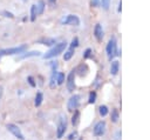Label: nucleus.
Masks as SVG:
<instances>
[{"label": "nucleus", "mask_w": 150, "mask_h": 140, "mask_svg": "<svg viewBox=\"0 0 150 140\" xmlns=\"http://www.w3.org/2000/svg\"><path fill=\"white\" fill-rule=\"evenodd\" d=\"M67 47V42L66 41H62V42H56L48 52H46V54H43V58L45 59H50V58H54V56H57L59 54H61Z\"/></svg>", "instance_id": "f257e3e1"}, {"label": "nucleus", "mask_w": 150, "mask_h": 140, "mask_svg": "<svg viewBox=\"0 0 150 140\" xmlns=\"http://www.w3.org/2000/svg\"><path fill=\"white\" fill-rule=\"evenodd\" d=\"M27 48H28V46H27L26 44H23V45H20V46H15V47H11V48L0 49V53H1L2 56H5V55H15V54H21V53H23Z\"/></svg>", "instance_id": "f03ea898"}, {"label": "nucleus", "mask_w": 150, "mask_h": 140, "mask_svg": "<svg viewBox=\"0 0 150 140\" xmlns=\"http://www.w3.org/2000/svg\"><path fill=\"white\" fill-rule=\"evenodd\" d=\"M105 51H107V55H108V59H109V60L114 59V58L117 55V46H116V41H115L114 38L108 41Z\"/></svg>", "instance_id": "7ed1b4c3"}, {"label": "nucleus", "mask_w": 150, "mask_h": 140, "mask_svg": "<svg viewBox=\"0 0 150 140\" xmlns=\"http://www.w3.org/2000/svg\"><path fill=\"white\" fill-rule=\"evenodd\" d=\"M6 128H7V131L11 132L16 139H19V140H25L23 133L21 132V129H20L19 126H16V125H14V124H7V125H6Z\"/></svg>", "instance_id": "20e7f679"}, {"label": "nucleus", "mask_w": 150, "mask_h": 140, "mask_svg": "<svg viewBox=\"0 0 150 140\" xmlns=\"http://www.w3.org/2000/svg\"><path fill=\"white\" fill-rule=\"evenodd\" d=\"M61 24L62 25H71V26H79L80 25V19L77 15L74 14H68L67 16L61 19Z\"/></svg>", "instance_id": "39448f33"}, {"label": "nucleus", "mask_w": 150, "mask_h": 140, "mask_svg": "<svg viewBox=\"0 0 150 140\" xmlns=\"http://www.w3.org/2000/svg\"><path fill=\"white\" fill-rule=\"evenodd\" d=\"M80 99H81V96H80L79 94H74V95L68 100V105H67L68 111L74 112V111L77 108L79 104H80Z\"/></svg>", "instance_id": "423d86ee"}, {"label": "nucleus", "mask_w": 150, "mask_h": 140, "mask_svg": "<svg viewBox=\"0 0 150 140\" xmlns=\"http://www.w3.org/2000/svg\"><path fill=\"white\" fill-rule=\"evenodd\" d=\"M66 128H67V122H66V118L61 116L60 120H59V124H57V129H56V136L57 139H61L66 132Z\"/></svg>", "instance_id": "0eeeda50"}, {"label": "nucleus", "mask_w": 150, "mask_h": 140, "mask_svg": "<svg viewBox=\"0 0 150 140\" xmlns=\"http://www.w3.org/2000/svg\"><path fill=\"white\" fill-rule=\"evenodd\" d=\"M67 89L69 92H74L75 89V71H70V73L67 76Z\"/></svg>", "instance_id": "6e6552de"}, {"label": "nucleus", "mask_w": 150, "mask_h": 140, "mask_svg": "<svg viewBox=\"0 0 150 140\" xmlns=\"http://www.w3.org/2000/svg\"><path fill=\"white\" fill-rule=\"evenodd\" d=\"M105 122L104 121H98L95 127H94V135L95 136H102L105 133Z\"/></svg>", "instance_id": "1a4fd4ad"}, {"label": "nucleus", "mask_w": 150, "mask_h": 140, "mask_svg": "<svg viewBox=\"0 0 150 140\" xmlns=\"http://www.w3.org/2000/svg\"><path fill=\"white\" fill-rule=\"evenodd\" d=\"M36 44L45 45V46H54L56 44V39L55 38H41L36 40Z\"/></svg>", "instance_id": "9d476101"}, {"label": "nucleus", "mask_w": 150, "mask_h": 140, "mask_svg": "<svg viewBox=\"0 0 150 140\" xmlns=\"http://www.w3.org/2000/svg\"><path fill=\"white\" fill-rule=\"evenodd\" d=\"M94 35L96 38L97 41H101L103 39V28L100 24H96L95 25V28H94Z\"/></svg>", "instance_id": "9b49d317"}, {"label": "nucleus", "mask_w": 150, "mask_h": 140, "mask_svg": "<svg viewBox=\"0 0 150 140\" xmlns=\"http://www.w3.org/2000/svg\"><path fill=\"white\" fill-rule=\"evenodd\" d=\"M40 55V52L39 51H30V52H23V53H21L19 56H18V59L19 60H22V59H27V58H32V56H39Z\"/></svg>", "instance_id": "f8f14e48"}, {"label": "nucleus", "mask_w": 150, "mask_h": 140, "mask_svg": "<svg viewBox=\"0 0 150 140\" xmlns=\"http://www.w3.org/2000/svg\"><path fill=\"white\" fill-rule=\"evenodd\" d=\"M45 7H46V2L43 0H39L38 4H36V12H38V15H41L45 11Z\"/></svg>", "instance_id": "ddd939ff"}, {"label": "nucleus", "mask_w": 150, "mask_h": 140, "mask_svg": "<svg viewBox=\"0 0 150 140\" xmlns=\"http://www.w3.org/2000/svg\"><path fill=\"white\" fill-rule=\"evenodd\" d=\"M118 67H120V64H118V61H112L111 62V66H110V73L112 74V75H116L117 74V72H118Z\"/></svg>", "instance_id": "4468645a"}, {"label": "nucleus", "mask_w": 150, "mask_h": 140, "mask_svg": "<svg viewBox=\"0 0 150 140\" xmlns=\"http://www.w3.org/2000/svg\"><path fill=\"white\" fill-rule=\"evenodd\" d=\"M74 53H75V48L70 47L68 51H66V52H64V55H63V60H66V61L70 60V58L74 55Z\"/></svg>", "instance_id": "2eb2a0df"}, {"label": "nucleus", "mask_w": 150, "mask_h": 140, "mask_svg": "<svg viewBox=\"0 0 150 140\" xmlns=\"http://www.w3.org/2000/svg\"><path fill=\"white\" fill-rule=\"evenodd\" d=\"M42 100H43V94L41 92H38L36 95H35V100H34V105L36 107H39L41 104H42Z\"/></svg>", "instance_id": "dca6fc26"}, {"label": "nucleus", "mask_w": 150, "mask_h": 140, "mask_svg": "<svg viewBox=\"0 0 150 140\" xmlns=\"http://www.w3.org/2000/svg\"><path fill=\"white\" fill-rule=\"evenodd\" d=\"M38 16V12H36V5H32L30 6V21H35Z\"/></svg>", "instance_id": "f3484780"}, {"label": "nucleus", "mask_w": 150, "mask_h": 140, "mask_svg": "<svg viewBox=\"0 0 150 140\" xmlns=\"http://www.w3.org/2000/svg\"><path fill=\"white\" fill-rule=\"evenodd\" d=\"M79 121H80V112L77 109H75L74 111V114H73V118H71V124L74 126H76L79 124Z\"/></svg>", "instance_id": "a211bd4d"}, {"label": "nucleus", "mask_w": 150, "mask_h": 140, "mask_svg": "<svg viewBox=\"0 0 150 140\" xmlns=\"http://www.w3.org/2000/svg\"><path fill=\"white\" fill-rule=\"evenodd\" d=\"M63 82H64V73L59 72L57 75H56V84L57 85H62Z\"/></svg>", "instance_id": "6ab92c4d"}, {"label": "nucleus", "mask_w": 150, "mask_h": 140, "mask_svg": "<svg viewBox=\"0 0 150 140\" xmlns=\"http://www.w3.org/2000/svg\"><path fill=\"white\" fill-rule=\"evenodd\" d=\"M4 18H7V19H14V14L12 13V12H9V11H7V9H4V11H1V13H0Z\"/></svg>", "instance_id": "aec40b11"}, {"label": "nucleus", "mask_w": 150, "mask_h": 140, "mask_svg": "<svg viewBox=\"0 0 150 140\" xmlns=\"http://www.w3.org/2000/svg\"><path fill=\"white\" fill-rule=\"evenodd\" d=\"M111 121L112 122H117V120H118V111L116 109V108H112L111 109Z\"/></svg>", "instance_id": "412c9836"}, {"label": "nucleus", "mask_w": 150, "mask_h": 140, "mask_svg": "<svg viewBox=\"0 0 150 140\" xmlns=\"http://www.w3.org/2000/svg\"><path fill=\"white\" fill-rule=\"evenodd\" d=\"M96 101V92L95 91H91L89 93V99H88V102L89 104H94Z\"/></svg>", "instance_id": "4be33fe9"}, {"label": "nucleus", "mask_w": 150, "mask_h": 140, "mask_svg": "<svg viewBox=\"0 0 150 140\" xmlns=\"http://www.w3.org/2000/svg\"><path fill=\"white\" fill-rule=\"evenodd\" d=\"M98 112H100V114H101L102 116H105V115L108 114V107L104 106V105H101L100 108H98Z\"/></svg>", "instance_id": "5701e85b"}, {"label": "nucleus", "mask_w": 150, "mask_h": 140, "mask_svg": "<svg viewBox=\"0 0 150 140\" xmlns=\"http://www.w3.org/2000/svg\"><path fill=\"white\" fill-rule=\"evenodd\" d=\"M100 4H101L103 9H108L109 5H110V0H100Z\"/></svg>", "instance_id": "b1692460"}, {"label": "nucleus", "mask_w": 150, "mask_h": 140, "mask_svg": "<svg viewBox=\"0 0 150 140\" xmlns=\"http://www.w3.org/2000/svg\"><path fill=\"white\" fill-rule=\"evenodd\" d=\"M79 46V39L75 36V38H73V40H71V44H70V47H73V48H76Z\"/></svg>", "instance_id": "393cba45"}, {"label": "nucleus", "mask_w": 150, "mask_h": 140, "mask_svg": "<svg viewBox=\"0 0 150 140\" xmlns=\"http://www.w3.org/2000/svg\"><path fill=\"white\" fill-rule=\"evenodd\" d=\"M91 56V49L90 48H87L86 51H84V53H83V58L84 59H88V58H90Z\"/></svg>", "instance_id": "a878e982"}, {"label": "nucleus", "mask_w": 150, "mask_h": 140, "mask_svg": "<svg viewBox=\"0 0 150 140\" xmlns=\"http://www.w3.org/2000/svg\"><path fill=\"white\" fill-rule=\"evenodd\" d=\"M27 81H28V84L32 86V87H35L36 86V84H35V81H34V78L33 76H27Z\"/></svg>", "instance_id": "bb28decb"}, {"label": "nucleus", "mask_w": 150, "mask_h": 140, "mask_svg": "<svg viewBox=\"0 0 150 140\" xmlns=\"http://www.w3.org/2000/svg\"><path fill=\"white\" fill-rule=\"evenodd\" d=\"M76 136H77V132H73V133H70L68 135V140H74Z\"/></svg>", "instance_id": "cd10ccee"}, {"label": "nucleus", "mask_w": 150, "mask_h": 140, "mask_svg": "<svg viewBox=\"0 0 150 140\" xmlns=\"http://www.w3.org/2000/svg\"><path fill=\"white\" fill-rule=\"evenodd\" d=\"M98 4H100V0H91V5H93L94 7L98 6Z\"/></svg>", "instance_id": "c85d7f7f"}, {"label": "nucleus", "mask_w": 150, "mask_h": 140, "mask_svg": "<svg viewBox=\"0 0 150 140\" xmlns=\"http://www.w3.org/2000/svg\"><path fill=\"white\" fill-rule=\"evenodd\" d=\"M1 93H2V87H0V96H1Z\"/></svg>", "instance_id": "c756f323"}, {"label": "nucleus", "mask_w": 150, "mask_h": 140, "mask_svg": "<svg viewBox=\"0 0 150 140\" xmlns=\"http://www.w3.org/2000/svg\"><path fill=\"white\" fill-rule=\"evenodd\" d=\"M1 58H2V55H1V53H0V59H1Z\"/></svg>", "instance_id": "7c9ffc66"}, {"label": "nucleus", "mask_w": 150, "mask_h": 140, "mask_svg": "<svg viewBox=\"0 0 150 140\" xmlns=\"http://www.w3.org/2000/svg\"><path fill=\"white\" fill-rule=\"evenodd\" d=\"M49 1H50V2H53V1H54V0H49Z\"/></svg>", "instance_id": "2f4dec72"}, {"label": "nucleus", "mask_w": 150, "mask_h": 140, "mask_svg": "<svg viewBox=\"0 0 150 140\" xmlns=\"http://www.w3.org/2000/svg\"><path fill=\"white\" fill-rule=\"evenodd\" d=\"M22 1H27V0H22Z\"/></svg>", "instance_id": "473e14b6"}, {"label": "nucleus", "mask_w": 150, "mask_h": 140, "mask_svg": "<svg viewBox=\"0 0 150 140\" xmlns=\"http://www.w3.org/2000/svg\"><path fill=\"white\" fill-rule=\"evenodd\" d=\"M79 140H82V139H79Z\"/></svg>", "instance_id": "72a5a7b5"}]
</instances>
